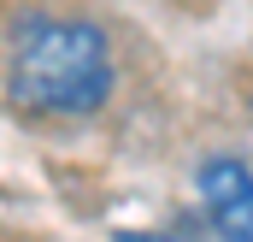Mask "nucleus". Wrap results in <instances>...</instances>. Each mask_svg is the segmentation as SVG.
<instances>
[{
    "label": "nucleus",
    "mask_w": 253,
    "mask_h": 242,
    "mask_svg": "<svg viewBox=\"0 0 253 242\" xmlns=\"http://www.w3.org/2000/svg\"><path fill=\"white\" fill-rule=\"evenodd\" d=\"M194 237V231H171V237H147V231H129V237H124V231H118V242H189Z\"/></svg>",
    "instance_id": "7ed1b4c3"
},
{
    "label": "nucleus",
    "mask_w": 253,
    "mask_h": 242,
    "mask_svg": "<svg viewBox=\"0 0 253 242\" xmlns=\"http://www.w3.org/2000/svg\"><path fill=\"white\" fill-rule=\"evenodd\" d=\"M200 201L218 242H253V166L236 154H212L200 160Z\"/></svg>",
    "instance_id": "f03ea898"
},
{
    "label": "nucleus",
    "mask_w": 253,
    "mask_h": 242,
    "mask_svg": "<svg viewBox=\"0 0 253 242\" xmlns=\"http://www.w3.org/2000/svg\"><path fill=\"white\" fill-rule=\"evenodd\" d=\"M118 89L112 36L94 18H65V12H30L12 24V54H6V95L24 113L42 119H83L100 113Z\"/></svg>",
    "instance_id": "f257e3e1"
},
{
    "label": "nucleus",
    "mask_w": 253,
    "mask_h": 242,
    "mask_svg": "<svg viewBox=\"0 0 253 242\" xmlns=\"http://www.w3.org/2000/svg\"><path fill=\"white\" fill-rule=\"evenodd\" d=\"M248 107H253V101H248Z\"/></svg>",
    "instance_id": "20e7f679"
}]
</instances>
